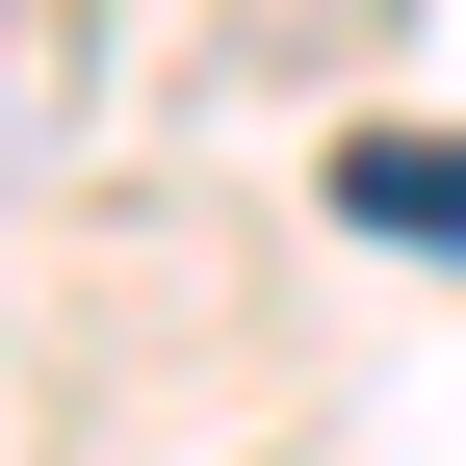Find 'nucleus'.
Segmentation results:
<instances>
[{
    "label": "nucleus",
    "instance_id": "1",
    "mask_svg": "<svg viewBox=\"0 0 466 466\" xmlns=\"http://www.w3.org/2000/svg\"><path fill=\"white\" fill-rule=\"evenodd\" d=\"M337 208L415 233V259H466V130H363V156H337Z\"/></svg>",
    "mask_w": 466,
    "mask_h": 466
},
{
    "label": "nucleus",
    "instance_id": "2",
    "mask_svg": "<svg viewBox=\"0 0 466 466\" xmlns=\"http://www.w3.org/2000/svg\"><path fill=\"white\" fill-rule=\"evenodd\" d=\"M78 130V0H0V182Z\"/></svg>",
    "mask_w": 466,
    "mask_h": 466
}]
</instances>
